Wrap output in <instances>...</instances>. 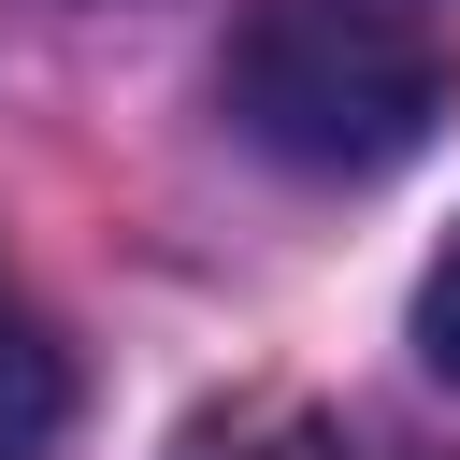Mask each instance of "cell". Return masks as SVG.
<instances>
[{
    "label": "cell",
    "instance_id": "1",
    "mask_svg": "<svg viewBox=\"0 0 460 460\" xmlns=\"http://www.w3.org/2000/svg\"><path fill=\"white\" fill-rule=\"evenodd\" d=\"M230 129L288 172H402L446 115V58L431 29L374 14V0H259L230 29Z\"/></svg>",
    "mask_w": 460,
    "mask_h": 460
},
{
    "label": "cell",
    "instance_id": "2",
    "mask_svg": "<svg viewBox=\"0 0 460 460\" xmlns=\"http://www.w3.org/2000/svg\"><path fill=\"white\" fill-rule=\"evenodd\" d=\"M58 417H72V359H58V331H43V316L14 302V273H0V460H43Z\"/></svg>",
    "mask_w": 460,
    "mask_h": 460
},
{
    "label": "cell",
    "instance_id": "3",
    "mask_svg": "<svg viewBox=\"0 0 460 460\" xmlns=\"http://www.w3.org/2000/svg\"><path fill=\"white\" fill-rule=\"evenodd\" d=\"M172 460H345V431L316 402H230V417L172 431Z\"/></svg>",
    "mask_w": 460,
    "mask_h": 460
},
{
    "label": "cell",
    "instance_id": "4",
    "mask_svg": "<svg viewBox=\"0 0 460 460\" xmlns=\"http://www.w3.org/2000/svg\"><path fill=\"white\" fill-rule=\"evenodd\" d=\"M417 359L431 374H460V230L431 244V273H417Z\"/></svg>",
    "mask_w": 460,
    "mask_h": 460
}]
</instances>
